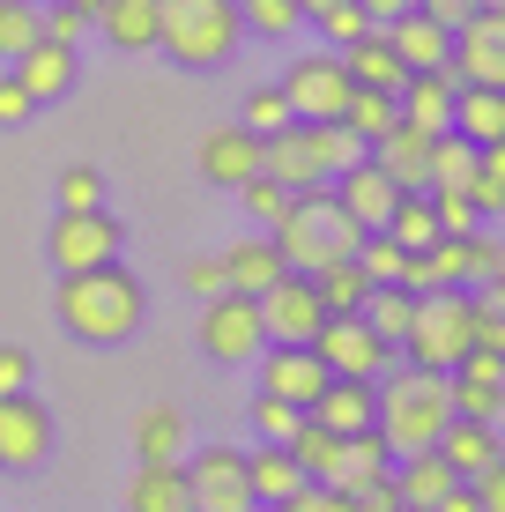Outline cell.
Returning <instances> with one entry per match:
<instances>
[{
  "label": "cell",
  "mask_w": 505,
  "mask_h": 512,
  "mask_svg": "<svg viewBox=\"0 0 505 512\" xmlns=\"http://www.w3.org/2000/svg\"><path fill=\"white\" fill-rule=\"evenodd\" d=\"M60 320L82 342H127L142 327V282H134L119 260H97V268H67L60 275Z\"/></svg>",
  "instance_id": "6da1fadb"
},
{
  "label": "cell",
  "mask_w": 505,
  "mask_h": 512,
  "mask_svg": "<svg viewBox=\"0 0 505 512\" xmlns=\"http://www.w3.org/2000/svg\"><path fill=\"white\" fill-rule=\"evenodd\" d=\"M446 416H454L446 372H424V364L394 372L387 364V386H372V423H379V438H387L394 453H424L431 438L446 431Z\"/></svg>",
  "instance_id": "7a4b0ae2"
},
{
  "label": "cell",
  "mask_w": 505,
  "mask_h": 512,
  "mask_svg": "<svg viewBox=\"0 0 505 512\" xmlns=\"http://www.w3.org/2000/svg\"><path fill=\"white\" fill-rule=\"evenodd\" d=\"M268 238H275V253H283V268H320V260H335V253H357L364 223L335 201V186H305V193H290L283 223H275Z\"/></svg>",
  "instance_id": "3957f363"
},
{
  "label": "cell",
  "mask_w": 505,
  "mask_h": 512,
  "mask_svg": "<svg viewBox=\"0 0 505 512\" xmlns=\"http://www.w3.org/2000/svg\"><path fill=\"white\" fill-rule=\"evenodd\" d=\"M238 38V0H156V52L171 67H223Z\"/></svg>",
  "instance_id": "277c9868"
},
{
  "label": "cell",
  "mask_w": 505,
  "mask_h": 512,
  "mask_svg": "<svg viewBox=\"0 0 505 512\" xmlns=\"http://www.w3.org/2000/svg\"><path fill=\"white\" fill-rule=\"evenodd\" d=\"M468 327H476V297L468 290H424L394 349H402L409 364H424V372H454L468 357Z\"/></svg>",
  "instance_id": "5b68a950"
},
{
  "label": "cell",
  "mask_w": 505,
  "mask_h": 512,
  "mask_svg": "<svg viewBox=\"0 0 505 512\" xmlns=\"http://www.w3.org/2000/svg\"><path fill=\"white\" fill-rule=\"evenodd\" d=\"M312 357H320L327 372H342V379H379L394 364V342L364 320V312H327V320L312 327Z\"/></svg>",
  "instance_id": "8992f818"
},
{
  "label": "cell",
  "mask_w": 505,
  "mask_h": 512,
  "mask_svg": "<svg viewBox=\"0 0 505 512\" xmlns=\"http://www.w3.org/2000/svg\"><path fill=\"white\" fill-rule=\"evenodd\" d=\"M201 349L216 364H246L260 357V342H268V327H260V305L246 290H216V297H201Z\"/></svg>",
  "instance_id": "52a82bcc"
},
{
  "label": "cell",
  "mask_w": 505,
  "mask_h": 512,
  "mask_svg": "<svg viewBox=\"0 0 505 512\" xmlns=\"http://www.w3.org/2000/svg\"><path fill=\"white\" fill-rule=\"evenodd\" d=\"M350 67H342V52H305V60H290L283 75V97H290V119H342V104H350Z\"/></svg>",
  "instance_id": "ba28073f"
},
{
  "label": "cell",
  "mask_w": 505,
  "mask_h": 512,
  "mask_svg": "<svg viewBox=\"0 0 505 512\" xmlns=\"http://www.w3.org/2000/svg\"><path fill=\"white\" fill-rule=\"evenodd\" d=\"M45 453H52V416H45V401L30 394V386L0 394V468H8V475H30V468H45Z\"/></svg>",
  "instance_id": "9c48e42d"
},
{
  "label": "cell",
  "mask_w": 505,
  "mask_h": 512,
  "mask_svg": "<svg viewBox=\"0 0 505 512\" xmlns=\"http://www.w3.org/2000/svg\"><path fill=\"white\" fill-rule=\"evenodd\" d=\"M253 305H260V327H268L275 342H312V327L327 320V305H320V290H312L305 268H283Z\"/></svg>",
  "instance_id": "30bf717a"
},
{
  "label": "cell",
  "mask_w": 505,
  "mask_h": 512,
  "mask_svg": "<svg viewBox=\"0 0 505 512\" xmlns=\"http://www.w3.org/2000/svg\"><path fill=\"white\" fill-rule=\"evenodd\" d=\"M454 82H505V8H468L446 52Z\"/></svg>",
  "instance_id": "8fae6325"
},
{
  "label": "cell",
  "mask_w": 505,
  "mask_h": 512,
  "mask_svg": "<svg viewBox=\"0 0 505 512\" xmlns=\"http://www.w3.org/2000/svg\"><path fill=\"white\" fill-rule=\"evenodd\" d=\"M186 490H194V512H253L246 453L238 446H201L194 461H186Z\"/></svg>",
  "instance_id": "7c38bea8"
},
{
  "label": "cell",
  "mask_w": 505,
  "mask_h": 512,
  "mask_svg": "<svg viewBox=\"0 0 505 512\" xmlns=\"http://www.w3.org/2000/svg\"><path fill=\"white\" fill-rule=\"evenodd\" d=\"M97 260H119V216L97 208H60L52 223V268H97Z\"/></svg>",
  "instance_id": "4fadbf2b"
},
{
  "label": "cell",
  "mask_w": 505,
  "mask_h": 512,
  "mask_svg": "<svg viewBox=\"0 0 505 512\" xmlns=\"http://www.w3.org/2000/svg\"><path fill=\"white\" fill-rule=\"evenodd\" d=\"M260 171H268L275 186H290V193H305V186H327V171H320V149H312L305 119H283L275 134H260Z\"/></svg>",
  "instance_id": "5bb4252c"
},
{
  "label": "cell",
  "mask_w": 505,
  "mask_h": 512,
  "mask_svg": "<svg viewBox=\"0 0 505 512\" xmlns=\"http://www.w3.org/2000/svg\"><path fill=\"white\" fill-rule=\"evenodd\" d=\"M364 156H372V164L387 171L402 193H424V186H431V134L409 127V119H394L379 141H364Z\"/></svg>",
  "instance_id": "9a60e30c"
},
{
  "label": "cell",
  "mask_w": 505,
  "mask_h": 512,
  "mask_svg": "<svg viewBox=\"0 0 505 512\" xmlns=\"http://www.w3.org/2000/svg\"><path fill=\"white\" fill-rule=\"evenodd\" d=\"M454 67H424V75H402V90H394V112L409 119V127L424 134H446L454 127Z\"/></svg>",
  "instance_id": "2e32d148"
},
{
  "label": "cell",
  "mask_w": 505,
  "mask_h": 512,
  "mask_svg": "<svg viewBox=\"0 0 505 512\" xmlns=\"http://www.w3.org/2000/svg\"><path fill=\"white\" fill-rule=\"evenodd\" d=\"M15 82L30 90V104L67 97V90H75V45H60V38H30L23 52H15Z\"/></svg>",
  "instance_id": "e0dca14e"
},
{
  "label": "cell",
  "mask_w": 505,
  "mask_h": 512,
  "mask_svg": "<svg viewBox=\"0 0 505 512\" xmlns=\"http://www.w3.org/2000/svg\"><path fill=\"white\" fill-rule=\"evenodd\" d=\"M379 30H387V45H394V60H402V75H424V67H446V52H454V30H446V23H431L424 8L394 15V23H379Z\"/></svg>",
  "instance_id": "ac0fdd59"
},
{
  "label": "cell",
  "mask_w": 505,
  "mask_h": 512,
  "mask_svg": "<svg viewBox=\"0 0 505 512\" xmlns=\"http://www.w3.org/2000/svg\"><path fill=\"white\" fill-rule=\"evenodd\" d=\"M260 171V134L253 127H208L201 134V179L208 186H246Z\"/></svg>",
  "instance_id": "d6986e66"
},
{
  "label": "cell",
  "mask_w": 505,
  "mask_h": 512,
  "mask_svg": "<svg viewBox=\"0 0 505 512\" xmlns=\"http://www.w3.org/2000/svg\"><path fill=\"white\" fill-rule=\"evenodd\" d=\"M394 193H402V186H394L387 171L372 164V156H357V164H342V171H335V201L350 208V216L364 223V231H379V223H387Z\"/></svg>",
  "instance_id": "ffe728a7"
},
{
  "label": "cell",
  "mask_w": 505,
  "mask_h": 512,
  "mask_svg": "<svg viewBox=\"0 0 505 512\" xmlns=\"http://www.w3.org/2000/svg\"><path fill=\"white\" fill-rule=\"evenodd\" d=\"M431 446H439V461L454 475H476V468L505 461V453H498V423H483V416H446V431L431 438Z\"/></svg>",
  "instance_id": "44dd1931"
},
{
  "label": "cell",
  "mask_w": 505,
  "mask_h": 512,
  "mask_svg": "<svg viewBox=\"0 0 505 512\" xmlns=\"http://www.w3.org/2000/svg\"><path fill=\"white\" fill-rule=\"evenodd\" d=\"M305 416H312V423H327V431H364V423H372V379H342V372H327V386L305 401Z\"/></svg>",
  "instance_id": "7402d4cb"
},
{
  "label": "cell",
  "mask_w": 505,
  "mask_h": 512,
  "mask_svg": "<svg viewBox=\"0 0 505 512\" xmlns=\"http://www.w3.org/2000/svg\"><path fill=\"white\" fill-rule=\"evenodd\" d=\"M260 386H268V394H283V401H298V409H305V401H312V394L327 386V364L312 357V342H275V357H268V379H260Z\"/></svg>",
  "instance_id": "603a6c76"
},
{
  "label": "cell",
  "mask_w": 505,
  "mask_h": 512,
  "mask_svg": "<svg viewBox=\"0 0 505 512\" xmlns=\"http://www.w3.org/2000/svg\"><path fill=\"white\" fill-rule=\"evenodd\" d=\"M127 512H194L186 468L179 461H142V475L127 483Z\"/></svg>",
  "instance_id": "cb8c5ba5"
},
{
  "label": "cell",
  "mask_w": 505,
  "mask_h": 512,
  "mask_svg": "<svg viewBox=\"0 0 505 512\" xmlns=\"http://www.w3.org/2000/svg\"><path fill=\"white\" fill-rule=\"evenodd\" d=\"M454 134L505 141V82H461L454 90Z\"/></svg>",
  "instance_id": "d4e9b609"
},
{
  "label": "cell",
  "mask_w": 505,
  "mask_h": 512,
  "mask_svg": "<svg viewBox=\"0 0 505 512\" xmlns=\"http://www.w3.org/2000/svg\"><path fill=\"white\" fill-rule=\"evenodd\" d=\"M372 475H387V438H379V423H364V431H342V438H335V475H327V490L372 483Z\"/></svg>",
  "instance_id": "484cf974"
},
{
  "label": "cell",
  "mask_w": 505,
  "mask_h": 512,
  "mask_svg": "<svg viewBox=\"0 0 505 512\" xmlns=\"http://www.w3.org/2000/svg\"><path fill=\"white\" fill-rule=\"evenodd\" d=\"M298 483H305V468H298V453H290V446L260 438V453H246V490H253V505H275V498H290Z\"/></svg>",
  "instance_id": "4316f807"
},
{
  "label": "cell",
  "mask_w": 505,
  "mask_h": 512,
  "mask_svg": "<svg viewBox=\"0 0 505 512\" xmlns=\"http://www.w3.org/2000/svg\"><path fill=\"white\" fill-rule=\"evenodd\" d=\"M342 67H350L357 90H402V60H394L387 30H364V38L342 45Z\"/></svg>",
  "instance_id": "83f0119b"
},
{
  "label": "cell",
  "mask_w": 505,
  "mask_h": 512,
  "mask_svg": "<svg viewBox=\"0 0 505 512\" xmlns=\"http://www.w3.org/2000/svg\"><path fill=\"white\" fill-rule=\"evenodd\" d=\"M223 260V282L231 290H246V297H260L275 275H283V253H275V238H238L231 253H216Z\"/></svg>",
  "instance_id": "f1b7e54d"
},
{
  "label": "cell",
  "mask_w": 505,
  "mask_h": 512,
  "mask_svg": "<svg viewBox=\"0 0 505 512\" xmlns=\"http://www.w3.org/2000/svg\"><path fill=\"white\" fill-rule=\"evenodd\" d=\"M97 30L119 52H149L156 45V0H97Z\"/></svg>",
  "instance_id": "f546056e"
},
{
  "label": "cell",
  "mask_w": 505,
  "mask_h": 512,
  "mask_svg": "<svg viewBox=\"0 0 505 512\" xmlns=\"http://www.w3.org/2000/svg\"><path fill=\"white\" fill-rule=\"evenodd\" d=\"M305 275H312V290H320L327 312H357L364 290H372V275L357 268V253H335V260H320V268H305Z\"/></svg>",
  "instance_id": "4dcf8cb0"
},
{
  "label": "cell",
  "mask_w": 505,
  "mask_h": 512,
  "mask_svg": "<svg viewBox=\"0 0 505 512\" xmlns=\"http://www.w3.org/2000/svg\"><path fill=\"white\" fill-rule=\"evenodd\" d=\"M446 483H454V468L439 461V446H424V453H409V468H402V475H394V498L416 505V512H431Z\"/></svg>",
  "instance_id": "1f68e13d"
},
{
  "label": "cell",
  "mask_w": 505,
  "mask_h": 512,
  "mask_svg": "<svg viewBox=\"0 0 505 512\" xmlns=\"http://www.w3.org/2000/svg\"><path fill=\"white\" fill-rule=\"evenodd\" d=\"M134 453H142V461H179L186 453V416L179 409H142L134 416Z\"/></svg>",
  "instance_id": "d6a6232c"
},
{
  "label": "cell",
  "mask_w": 505,
  "mask_h": 512,
  "mask_svg": "<svg viewBox=\"0 0 505 512\" xmlns=\"http://www.w3.org/2000/svg\"><path fill=\"white\" fill-rule=\"evenodd\" d=\"M357 312H364L379 334H387V342H402V327H409V312H416V290H402V282H372Z\"/></svg>",
  "instance_id": "836d02e7"
},
{
  "label": "cell",
  "mask_w": 505,
  "mask_h": 512,
  "mask_svg": "<svg viewBox=\"0 0 505 512\" xmlns=\"http://www.w3.org/2000/svg\"><path fill=\"white\" fill-rule=\"evenodd\" d=\"M305 134H312V149H320V171H327V179H335L342 164H357V156H364V141H357L350 119H305Z\"/></svg>",
  "instance_id": "e575fe53"
},
{
  "label": "cell",
  "mask_w": 505,
  "mask_h": 512,
  "mask_svg": "<svg viewBox=\"0 0 505 512\" xmlns=\"http://www.w3.org/2000/svg\"><path fill=\"white\" fill-rule=\"evenodd\" d=\"M305 15H298V0H238V30L246 38H290Z\"/></svg>",
  "instance_id": "d590c367"
},
{
  "label": "cell",
  "mask_w": 505,
  "mask_h": 512,
  "mask_svg": "<svg viewBox=\"0 0 505 512\" xmlns=\"http://www.w3.org/2000/svg\"><path fill=\"white\" fill-rule=\"evenodd\" d=\"M342 119L357 127V141H379V134L394 127V119H402V112H394V90H350V104H342Z\"/></svg>",
  "instance_id": "8d00e7d4"
},
{
  "label": "cell",
  "mask_w": 505,
  "mask_h": 512,
  "mask_svg": "<svg viewBox=\"0 0 505 512\" xmlns=\"http://www.w3.org/2000/svg\"><path fill=\"white\" fill-rule=\"evenodd\" d=\"M298 423H305V409H298V401L268 394V386H260V394H253V431H260V438H275V446H283V438L298 431Z\"/></svg>",
  "instance_id": "74e56055"
},
{
  "label": "cell",
  "mask_w": 505,
  "mask_h": 512,
  "mask_svg": "<svg viewBox=\"0 0 505 512\" xmlns=\"http://www.w3.org/2000/svg\"><path fill=\"white\" fill-rule=\"evenodd\" d=\"M424 193H431V216H439V238H468L483 223L468 193H454V186H424Z\"/></svg>",
  "instance_id": "f35d334b"
},
{
  "label": "cell",
  "mask_w": 505,
  "mask_h": 512,
  "mask_svg": "<svg viewBox=\"0 0 505 512\" xmlns=\"http://www.w3.org/2000/svg\"><path fill=\"white\" fill-rule=\"evenodd\" d=\"M38 38V0H0V60H15Z\"/></svg>",
  "instance_id": "ab89813d"
},
{
  "label": "cell",
  "mask_w": 505,
  "mask_h": 512,
  "mask_svg": "<svg viewBox=\"0 0 505 512\" xmlns=\"http://www.w3.org/2000/svg\"><path fill=\"white\" fill-rule=\"evenodd\" d=\"M402 260H409V253H402L387 231H364V238H357V268L372 275V282H394V275H402Z\"/></svg>",
  "instance_id": "60d3db41"
},
{
  "label": "cell",
  "mask_w": 505,
  "mask_h": 512,
  "mask_svg": "<svg viewBox=\"0 0 505 512\" xmlns=\"http://www.w3.org/2000/svg\"><path fill=\"white\" fill-rule=\"evenodd\" d=\"M238 193H246V216H260V223H268V231H275V223H283V208H290V186H275L268 171H253V179L238 186Z\"/></svg>",
  "instance_id": "b9f144b4"
},
{
  "label": "cell",
  "mask_w": 505,
  "mask_h": 512,
  "mask_svg": "<svg viewBox=\"0 0 505 512\" xmlns=\"http://www.w3.org/2000/svg\"><path fill=\"white\" fill-rule=\"evenodd\" d=\"M335 505H342V512H394L402 498H394V475H372V483H350V490H335Z\"/></svg>",
  "instance_id": "7bdbcfd3"
},
{
  "label": "cell",
  "mask_w": 505,
  "mask_h": 512,
  "mask_svg": "<svg viewBox=\"0 0 505 512\" xmlns=\"http://www.w3.org/2000/svg\"><path fill=\"white\" fill-rule=\"evenodd\" d=\"M312 23H320L327 38H335V45H350V38H364V30H372V15H364L357 0H335V8H320Z\"/></svg>",
  "instance_id": "ee69618b"
},
{
  "label": "cell",
  "mask_w": 505,
  "mask_h": 512,
  "mask_svg": "<svg viewBox=\"0 0 505 512\" xmlns=\"http://www.w3.org/2000/svg\"><path fill=\"white\" fill-rule=\"evenodd\" d=\"M283 119H290V97H283V82H275V90H253V97H246V127H253V134H275Z\"/></svg>",
  "instance_id": "f6af8a7d"
},
{
  "label": "cell",
  "mask_w": 505,
  "mask_h": 512,
  "mask_svg": "<svg viewBox=\"0 0 505 512\" xmlns=\"http://www.w3.org/2000/svg\"><path fill=\"white\" fill-rule=\"evenodd\" d=\"M82 30H90V15H82V8H60V0H52V8H38V38H60V45H75Z\"/></svg>",
  "instance_id": "bcb514c9"
},
{
  "label": "cell",
  "mask_w": 505,
  "mask_h": 512,
  "mask_svg": "<svg viewBox=\"0 0 505 512\" xmlns=\"http://www.w3.org/2000/svg\"><path fill=\"white\" fill-rule=\"evenodd\" d=\"M97 201H104V179H97L90 164H75V171L60 179V208H97Z\"/></svg>",
  "instance_id": "7dc6e473"
},
{
  "label": "cell",
  "mask_w": 505,
  "mask_h": 512,
  "mask_svg": "<svg viewBox=\"0 0 505 512\" xmlns=\"http://www.w3.org/2000/svg\"><path fill=\"white\" fill-rule=\"evenodd\" d=\"M186 290H194V297L231 290V282H223V260H216V253H194V260H186Z\"/></svg>",
  "instance_id": "c3c4849f"
},
{
  "label": "cell",
  "mask_w": 505,
  "mask_h": 512,
  "mask_svg": "<svg viewBox=\"0 0 505 512\" xmlns=\"http://www.w3.org/2000/svg\"><path fill=\"white\" fill-rule=\"evenodd\" d=\"M275 512H342V505H335V490H327V483H298L290 498H275Z\"/></svg>",
  "instance_id": "681fc988"
},
{
  "label": "cell",
  "mask_w": 505,
  "mask_h": 512,
  "mask_svg": "<svg viewBox=\"0 0 505 512\" xmlns=\"http://www.w3.org/2000/svg\"><path fill=\"white\" fill-rule=\"evenodd\" d=\"M23 119H30V90L15 75H0V127H23Z\"/></svg>",
  "instance_id": "f907efd6"
},
{
  "label": "cell",
  "mask_w": 505,
  "mask_h": 512,
  "mask_svg": "<svg viewBox=\"0 0 505 512\" xmlns=\"http://www.w3.org/2000/svg\"><path fill=\"white\" fill-rule=\"evenodd\" d=\"M15 386H30V357L15 342H0V394H15Z\"/></svg>",
  "instance_id": "816d5d0a"
},
{
  "label": "cell",
  "mask_w": 505,
  "mask_h": 512,
  "mask_svg": "<svg viewBox=\"0 0 505 512\" xmlns=\"http://www.w3.org/2000/svg\"><path fill=\"white\" fill-rule=\"evenodd\" d=\"M431 512H483V505H476V490H468V475H454V483L439 490V505H431Z\"/></svg>",
  "instance_id": "f5cc1de1"
},
{
  "label": "cell",
  "mask_w": 505,
  "mask_h": 512,
  "mask_svg": "<svg viewBox=\"0 0 505 512\" xmlns=\"http://www.w3.org/2000/svg\"><path fill=\"white\" fill-rule=\"evenodd\" d=\"M416 8H424V15H431V23H446V30H454V23H461V15H468V8H476V0H416Z\"/></svg>",
  "instance_id": "db71d44e"
},
{
  "label": "cell",
  "mask_w": 505,
  "mask_h": 512,
  "mask_svg": "<svg viewBox=\"0 0 505 512\" xmlns=\"http://www.w3.org/2000/svg\"><path fill=\"white\" fill-rule=\"evenodd\" d=\"M357 8H364V15H372V30H379V23H394V15H409V8H416V0H357Z\"/></svg>",
  "instance_id": "11a10c76"
},
{
  "label": "cell",
  "mask_w": 505,
  "mask_h": 512,
  "mask_svg": "<svg viewBox=\"0 0 505 512\" xmlns=\"http://www.w3.org/2000/svg\"><path fill=\"white\" fill-rule=\"evenodd\" d=\"M320 8H335V0H298V15H305V23H312V15H320Z\"/></svg>",
  "instance_id": "9f6ffc18"
},
{
  "label": "cell",
  "mask_w": 505,
  "mask_h": 512,
  "mask_svg": "<svg viewBox=\"0 0 505 512\" xmlns=\"http://www.w3.org/2000/svg\"><path fill=\"white\" fill-rule=\"evenodd\" d=\"M60 8H82V15H97V0H60Z\"/></svg>",
  "instance_id": "6f0895ef"
},
{
  "label": "cell",
  "mask_w": 505,
  "mask_h": 512,
  "mask_svg": "<svg viewBox=\"0 0 505 512\" xmlns=\"http://www.w3.org/2000/svg\"><path fill=\"white\" fill-rule=\"evenodd\" d=\"M476 8H505V0H476Z\"/></svg>",
  "instance_id": "680465c9"
},
{
  "label": "cell",
  "mask_w": 505,
  "mask_h": 512,
  "mask_svg": "<svg viewBox=\"0 0 505 512\" xmlns=\"http://www.w3.org/2000/svg\"><path fill=\"white\" fill-rule=\"evenodd\" d=\"M394 512H416V505H394Z\"/></svg>",
  "instance_id": "91938a15"
}]
</instances>
